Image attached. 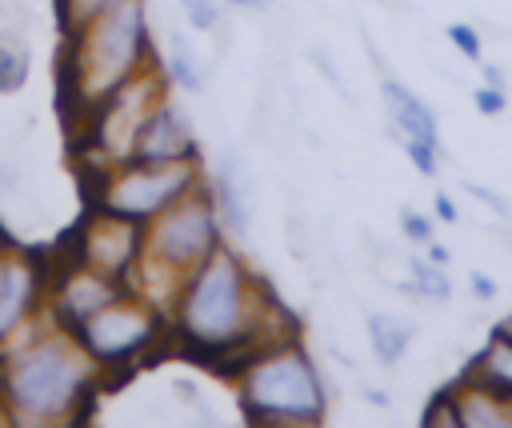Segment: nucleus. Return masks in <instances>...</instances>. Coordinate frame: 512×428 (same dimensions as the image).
Wrapping results in <instances>:
<instances>
[{
  "instance_id": "nucleus-12",
  "label": "nucleus",
  "mask_w": 512,
  "mask_h": 428,
  "mask_svg": "<svg viewBox=\"0 0 512 428\" xmlns=\"http://www.w3.org/2000/svg\"><path fill=\"white\" fill-rule=\"evenodd\" d=\"M132 160H140V164L200 160V152H196V132H192V124H188V112L164 96V100L148 112V120H144V128H140V136H136Z\"/></svg>"
},
{
  "instance_id": "nucleus-7",
  "label": "nucleus",
  "mask_w": 512,
  "mask_h": 428,
  "mask_svg": "<svg viewBox=\"0 0 512 428\" xmlns=\"http://www.w3.org/2000/svg\"><path fill=\"white\" fill-rule=\"evenodd\" d=\"M220 244H224V236H220L216 192L208 184H200L188 196H180L172 208H164L152 224H144L140 260L164 264L180 276H192Z\"/></svg>"
},
{
  "instance_id": "nucleus-9",
  "label": "nucleus",
  "mask_w": 512,
  "mask_h": 428,
  "mask_svg": "<svg viewBox=\"0 0 512 428\" xmlns=\"http://www.w3.org/2000/svg\"><path fill=\"white\" fill-rule=\"evenodd\" d=\"M144 252V224L116 216L108 208H88L84 220L72 232V260L112 276V280H128L132 264Z\"/></svg>"
},
{
  "instance_id": "nucleus-16",
  "label": "nucleus",
  "mask_w": 512,
  "mask_h": 428,
  "mask_svg": "<svg viewBox=\"0 0 512 428\" xmlns=\"http://www.w3.org/2000/svg\"><path fill=\"white\" fill-rule=\"evenodd\" d=\"M464 376H468V380H480V384H488V388H496V392H504V396H512V320L500 324V328L488 336L484 352L468 364Z\"/></svg>"
},
{
  "instance_id": "nucleus-23",
  "label": "nucleus",
  "mask_w": 512,
  "mask_h": 428,
  "mask_svg": "<svg viewBox=\"0 0 512 428\" xmlns=\"http://www.w3.org/2000/svg\"><path fill=\"white\" fill-rule=\"evenodd\" d=\"M180 4H184V12H188V24H192V28L208 32V28L220 24V0H180Z\"/></svg>"
},
{
  "instance_id": "nucleus-28",
  "label": "nucleus",
  "mask_w": 512,
  "mask_h": 428,
  "mask_svg": "<svg viewBox=\"0 0 512 428\" xmlns=\"http://www.w3.org/2000/svg\"><path fill=\"white\" fill-rule=\"evenodd\" d=\"M472 292H476L480 300H492V296H496V280H488L484 272H472Z\"/></svg>"
},
{
  "instance_id": "nucleus-4",
  "label": "nucleus",
  "mask_w": 512,
  "mask_h": 428,
  "mask_svg": "<svg viewBox=\"0 0 512 428\" xmlns=\"http://www.w3.org/2000/svg\"><path fill=\"white\" fill-rule=\"evenodd\" d=\"M236 396L248 424H320L328 412V388L296 340L244 364L236 372Z\"/></svg>"
},
{
  "instance_id": "nucleus-26",
  "label": "nucleus",
  "mask_w": 512,
  "mask_h": 428,
  "mask_svg": "<svg viewBox=\"0 0 512 428\" xmlns=\"http://www.w3.org/2000/svg\"><path fill=\"white\" fill-rule=\"evenodd\" d=\"M448 40L468 56V60H480V36L472 24H448Z\"/></svg>"
},
{
  "instance_id": "nucleus-34",
  "label": "nucleus",
  "mask_w": 512,
  "mask_h": 428,
  "mask_svg": "<svg viewBox=\"0 0 512 428\" xmlns=\"http://www.w3.org/2000/svg\"><path fill=\"white\" fill-rule=\"evenodd\" d=\"M4 248H12V236H8L4 228H0V252H4Z\"/></svg>"
},
{
  "instance_id": "nucleus-24",
  "label": "nucleus",
  "mask_w": 512,
  "mask_h": 428,
  "mask_svg": "<svg viewBox=\"0 0 512 428\" xmlns=\"http://www.w3.org/2000/svg\"><path fill=\"white\" fill-rule=\"evenodd\" d=\"M404 152H408V160L416 164L420 176H436V144H424V140L404 136Z\"/></svg>"
},
{
  "instance_id": "nucleus-21",
  "label": "nucleus",
  "mask_w": 512,
  "mask_h": 428,
  "mask_svg": "<svg viewBox=\"0 0 512 428\" xmlns=\"http://www.w3.org/2000/svg\"><path fill=\"white\" fill-rule=\"evenodd\" d=\"M116 4H120V0H56V20H60V32L68 36V32L84 28L88 20H96L100 12L116 8Z\"/></svg>"
},
{
  "instance_id": "nucleus-6",
  "label": "nucleus",
  "mask_w": 512,
  "mask_h": 428,
  "mask_svg": "<svg viewBox=\"0 0 512 428\" xmlns=\"http://www.w3.org/2000/svg\"><path fill=\"white\" fill-rule=\"evenodd\" d=\"M204 184L200 160H180V164H140L128 160L120 168L96 172L92 176V204L108 208L116 216L152 224L164 208H172L180 196Z\"/></svg>"
},
{
  "instance_id": "nucleus-2",
  "label": "nucleus",
  "mask_w": 512,
  "mask_h": 428,
  "mask_svg": "<svg viewBox=\"0 0 512 428\" xmlns=\"http://www.w3.org/2000/svg\"><path fill=\"white\" fill-rule=\"evenodd\" d=\"M100 388V364L60 324L0 352V404L16 424H68Z\"/></svg>"
},
{
  "instance_id": "nucleus-27",
  "label": "nucleus",
  "mask_w": 512,
  "mask_h": 428,
  "mask_svg": "<svg viewBox=\"0 0 512 428\" xmlns=\"http://www.w3.org/2000/svg\"><path fill=\"white\" fill-rule=\"evenodd\" d=\"M472 100H476V108H480L484 116H500V112H504V88L484 84V88L472 92Z\"/></svg>"
},
{
  "instance_id": "nucleus-8",
  "label": "nucleus",
  "mask_w": 512,
  "mask_h": 428,
  "mask_svg": "<svg viewBox=\"0 0 512 428\" xmlns=\"http://www.w3.org/2000/svg\"><path fill=\"white\" fill-rule=\"evenodd\" d=\"M160 332H164L160 308H152L136 292H124L120 300H112L108 308H100L96 316H88L84 324L72 328L76 344L100 364V372L128 368L132 360H140L160 340Z\"/></svg>"
},
{
  "instance_id": "nucleus-29",
  "label": "nucleus",
  "mask_w": 512,
  "mask_h": 428,
  "mask_svg": "<svg viewBox=\"0 0 512 428\" xmlns=\"http://www.w3.org/2000/svg\"><path fill=\"white\" fill-rule=\"evenodd\" d=\"M436 216H440V220H448V224H456V204H452L444 192L436 196Z\"/></svg>"
},
{
  "instance_id": "nucleus-18",
  "label": "nucleus",
  "mask_w": 512,
  "mask_h": 428,
  "mask_svg": "<svg viewBox=\"0 0 512 428\" xmlns=\"http://www.w3.org/2000/svg\"><path fill=\"white\" fill-rule=\"evenodd\" d=\"M28 60H32L28 40H24L20 32H12V28L0 32V92H16V88L24 84Z\"/></svg>"
},
{
  "instance_id": "nucleus-11",
  "label": "nucleus",
  "mask_w": 512,
  "mask_h": 428,
  "mask_svg": "<svg viewBox=\"0 0 512 428\" xmlns=\"http://www.w3.org/2000/svg\"><path fill=\"white\" fill-rule=\"evenodd\" d=\"M124 292H128L124 280H112L80 260H68L60 268V276L48 284V316H52V324L72 332L76 324H84L88 316H96L100 308L120 300Z\"/></svg>"
},
{
  "instance_id": "nucleus-32",
  "label": "nucleus",
  "mask_w": 512,
  "mask_h": 428,
  "mask_svg": "<svg viewBox=\"0 0 512 428\" xmlns=\"http://www.w3.org/2000/svg\"><path fill=\"white\" fill-rule=\"evenodd\" d=\"M224 4H240V8H268V0H224Z\"/></svg>"
},
{
  "instance_id": "nucleus-20",
  "label": "nucleus",
  "mask_w": 512,
  "mask_h": 428,
  "mask_svg": "<svg viewBox=\"0 0 512 428\" xmlns=\"http://www.w3.org/2000/svg\"><path fill=\"white\" fill-rule=\"evenodd\" d=\"M408 268H412V288H416L420 296H428V300H436V304H444V300L452 296V284H448V276H444V264L412 256Z\"/></svg>"
},
{
  "instance_id": "nucleus-25",
  "label": "nucleus",
  "mask_w": 512,
  "mask_h": 428,
  "mask_svg": "<svg viewBox=\"0 0 512 428\" xmlns=\"http://www.w3.org/2000/svg\"><path fill=\"white\" fill-rule=\"evenodd\" d=\"M400 228H404V236L416 240V244H428V240H432V216H424V212L404 208V212H400Z\"/></svg>"
},
{
  "instance_id": "nucleus-13",
  "label": "nucleus",
  "mask_w": 512,
  "mask_h": 428,
  "mask_svg": "<svg viewBox=\"0 0 512 428\" xmlns=\"http://www.w3.org/2000/svg\"><path fill=\"white\" fill-rule=\"evenodd\" d=\"M456 408H460V424L468 428H512V396L480 384V380H460L452 388Z\"/></svg>"
},
{
  "instance_id": "nucleus-15",
  "label": "nucleus",
  "mask_w": 512,
  "mask_h": 428,
  "mask_svg": "<svg viewBox=\"0 0 512 428\" xmlns=\"http://www.w3.org/2000/svg\"><path fill=\"white\" fill-rule=\"evenodd\" d=\"M216 204L224 212V224L236 236H248L252 232V184H248L244 164L228 160L220 168V176H216Z\"/></svg>"
},
{
  "instance_id": "nucleus-19",
  "label": "nucleus",
  "mask_w": 512,
  "mask_h": 428,
  "mask_svg": "<svg viewBox=\"0 0 512 428\" xmlns=\"http://www.w3.org/2000/svg\"><path fill=\"white\" fill-rule=\"evenodd\" d=\"M172 60H168V80L180 84L184 92H200L204 88V68L200 60L192 56V44L184 40V32H172Z\"/></svg>"
},
{
  "instance_id": "nucleus-17",
  "label": "nucleus",
  "mask_w": 512,
  "mask_h": 428,
  "mask_svg": "<svg viewBox=\"0 0 512 428\" xmlns=\"http://www.w3.org/2000/svg\"><path fill=\"white\" fill-rule=\"evenodd\" d=\"M416 328L400 316H388V312H372L368 316V340H372V352L380 364H396L404 356V348L412 344Z\"/></svg>"
},
{
  "instance_id": "nucleus-33",
  "label": "nucleus",
  "mask_w": 512,
  "mask_h": 428,
  "mask_svg": "<svg viewBox=\"0 0 512 428\" xmlns=\"http://www.w3.org/2000/svg\"><path fill=\"white\" fill-rule=\"evenodd\" d=\"M368 400H372V404H380V408H384V404H388V396H384V392H380V388H368Z\"/></svg>"
},
{
  "instance_id": "nucleus-31",
  "label": "nucleus",
  "mask_w": 512,
  "mask_h": 428,
  "mask_svg": "<svg viewBox=\"0 0 512 428\" xmlns=\"http://www.w3.org/2000/svg\"><path fill=\"white\" fill-rule=\"evenodd\" d=\"M428 260H436V264H448V248H444V244H436V240H428Z\"/></svg>"
},
{
  "instance_id": "nucleus-14",
  "label": "nucleus",
  "mask_w": 512,
  "mask_h": 428,
  "mask_svg": "<svg viewBox=\"0 0 512 428\" xmlns=\"http://www.w3.org/2000/svg\"><path fill=\"white\" fill-rule=\"evenodd\" d=\"M384 104H388L392 124H396L404 136L424 140V144H440V136H436V116H432V108H428L412 88H404V84H396V80H384Z\"/></svg>"
},
{
  "instance_id": "nucleus-30",
  "label": "nucleus",
  "mask_w": 512,
  "mask_h": 428,
  "mask_svg": "<svg viewBox=\"0 0 512 428\" xmlns=\"http://www.w3.org/2000/svg\"><path fill=\"white\" fill-rule=\"evenodd\" d=\"M480 72H484V84H492V88H504V72H500L496 64H484Z\"/></svg>"
},
{
  "instance_id": "nucleus-22",
  "label": "nucleus",
  "mask_w": 512,
  "mask_h": 428,
  "mask_svg": "<svg viewBox=\"0 0 512 428\" xmlns=\"http://www.w3.org/2000/svg\"><path fill=\"white\" fill-rule=\"evenodd\" d=\"M424 424H440V428H456V424H460V408H456L452 388H448V392H440V396L424 408Z\"/></svg>"
},
{
  "instance_id": "nucleus-3",
  "label": "nucleus",
  "mask_w": 512,
  "mask_h": 428,
  "mask_svg": "<svg viewBox=\"0 0 512 428\" xmlns=\"http://www.w3.org/2000/svg\"><path fill=\"white\" fill-rule=\"evenodd\" d=\"M144 68H152L144 0H120L116 8L100 12L96 20L64 36V56H60L64 116L72 120V112H80L84 120L104 96H112Z\"/></svg>"
},
{
  "instance_id": "nucleus-5",
  "label": "nucleus",
  "mask_w": 512,
  "mask_h": 428,
  "mask_svg": "<svg viewBox=\"0 0 512 428\" xmlns=\"http://www.w3.org/2000/svg\"><path fill=\"white\" fill-rule=\"evenodd\" d=\"M168 76H160L156 68H144L140 76H132L128 84H120L112 96H104L76 128L80 136V164L96 176L108 168H120L132 160L136 152V136L148 120V112L168 96L164 92Z\"/></svg>"
},
{
  "instance_id": "nucleus-10",
  "label": "nucleus",
  "mask_w": 512,
  "mask_h": 428,
  "mask_svg": "<svg viewBox=\"0 0 512 428\" xmlns=\"http://www.w3.org/2000/svg\"><path fill=\"white\" fill-rule=\"evenodd\" d=\"M48 284L52 280H48L44 252L20 248V244L0 252V348L32 324Z\"/></svg>"
},
{
  "instance_id": "nucleus-1",
  "label": "nucleus",
  "mask_w": 512,
  "mask_h": 428,
  "mask_svg": "<svg viewBox=\"0 0 512 428\" xmlns=\"http://www.w3.org/2000/svg\"><path fill=\"white\" fill-rule=\"evenodd\" d=\"M172 336L184 356L236 380L260 352L296 340V316L284 312L264 276L220 244L184 280L172 304Z\"/></svg>"
}]
</instances>
